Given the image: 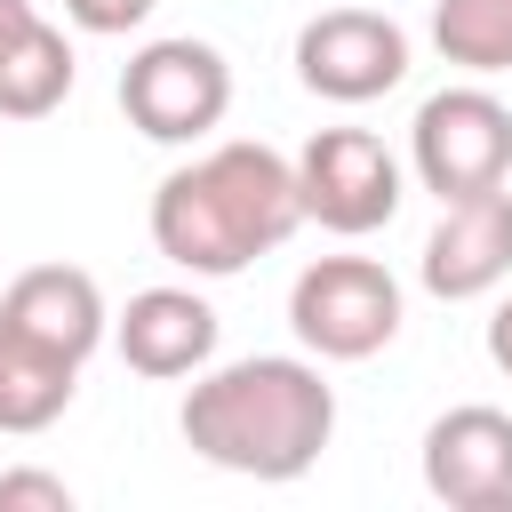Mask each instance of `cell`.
<instances>
[{
    "label": "cell",
    "mask_w": 512,
    "mask_h": 512,
    "mask_svg": "<svg viewBox=\"0 0 512 512\" xmlns=\"http://www.w3.org/2000/svg\"><path fill=\"white\" fill-rule=\"evenodd\" d=\"M176 432L200 464L240 480H304L336 440V384L296 352L208 360L176 408Z\"/></svg>",
    "instance_id": "6da1fadb"
},
{
    "label": "cell",
    "mask_w": 512,
    "mask_h": 512,
    "mask_svg": "<svg viewBox=\"0 0 512 512\" xmlns=\"http://www.w3.org/2000/svg\"><path fill=\"white\" fill-rule=\"evenodd\" d=\"M304 224L296 200V160H280L272 144H208L200 160L168 168L152 192V248L192 272V280H232L256 256H272L288 232Z\"/></svg>",
    "instance_id": "7a4b0ae2"
},
{
    "label": "cell",
    "mask_w": 512,
    "mask_h": 512,
    "mask_svg": "<svg viewBox=\"0 0 512 512\" xmlns=\"http://www.w3.org/2000/svg\"><path fill=\"white\" fill-rule=\"evenodd\" d=\"M120 112L152 144H200V136H216L224 112H232V64H224V48H208L192 32L144 40L120 64Z\"/></svg>",
    "instance_id": "3957f363"
},
{
    "label": "cell",
    "mask_w": 512,
    "mask_h": 512,
    "mask_svg": "<svg viewBox=\"0 0 512 512\" xmlns=\"http://www.w3.org/2000/svg\"><path fill=\"white\" fill-rule=\"evenodd\" d=\"M408 168L440 200L504 184L512 176V104L480 80H456V88L424 96L416 120H408Z\"/></svg>",
    "instance_id": "277c9868"
},
{
    "label": "cell",
    "mask_w": 512,
    "mask_h": 512,
    "mask_svg": "<svg viewBox=\"0 0 512 512\" xmlns=\"http://www.w3.org/2000/svg\"><path fill=\"white\" fill-rule=\"evenodd\" d=\"M288 328L312 360H376L400 336V280L376 256H320L288 288Z\"/></svg>",
    "instance_id": "5b68a950"
},
{
    "label": "cell",
    "mask_w": 512,
    "mask_h": 512,
    "mask_svg": "<svg viewBox=\"0 0 512 512\" xmlns=\"http://www.w3.org/2000/svg\"><path fill=\"white\" fill-rule=\"evenodd\" d=\"M296 200L312 224H328L336 240H360V232H384L408 200V168L392 160L384 136L368 128H320L304 152H296Z\"/></svg>",
    "instance_id": "8992f818"
},
{
    "label": "cell",
    "mask_w": 512,
    "mask_h": 512,
    "mask_svg": "<svg viewBox=\"0 0 512 512\" xmlns=\"http://www.w3.org/2000/svg\"><path fill=\"white\" fill-rule=\"evenodd\" d=\"M296 80L328 104H376L408 80V32L384 8H328L296 32Z\"/></svg>",
    "instance_id": "52a82bcc"
},
{
    "label": "cell",
    "mask_w": 512,
    "mask_h": 512,
    "mask_svg": "<svg viewBox=\"0 0 512 512\" xmlns=\"http://www.w3.org/2000/svg\"><path fill=\"white\" fill-rule=\"evenodd\" d=\"M424 488L448 512H512V416L464 400L424 432Z\"/></svg>",
    "instance_id": "ba28073f"
},
{
    "label": "cell",
    "mask_w": 512,
    "mask_h": 512,
    "mask_svg": "<svg viewBox=\"0 0 512 512\" xmlns=\"http://www.w3.org/2000/svg\"><path fill=\"white\" fill-rule=\"evenodd\" d=\"M424 288L464 304V296H488L512 280V184H488V192H464V200H440V224L424 240Z\"/></svg>",
    "instance_id": "9c48e42d"
},
{
    "label": "cell",
    "mask_w": 512,
    "mask_h": 512,
    "mask_svg": "<svg viewBox=\"0 0 512 512\" xmlns=\"http://www.w3.org/2000/svg\"><path fill=\"white\" fill-rule=\"evenodd\" d=\"M112 344L136 376L176 384V376H200L216 360V312L200 288H136L128 312L112 320Z\"/></svg>",
    "instance_id": "30bf717a"
},
{
    "label": "cell",
    "mask_w": 512,
    "mask_h": 512,
    "mask_svg": "<svg viewBox=\"0 0 512 512\" xmlns=\"http://www.w3.org/2000/svg\"><path fill=\"white\" fill-rule=\"evenodd\" d=\"M0 320H8L16 336H32V344L64 352V360H88V352L112 336L104 288H96V272H80V264H32V272H16L8 296H0Z\"/></svg>",
    "instance_id": "8fae6325"
},
{
    "label": "cell",
    "mask_w": 512,
    "mask_h": 512,
    "mask_svg": "<svg viewBox=\"0 0 512 512\" xmlns=\"http://www.w3.org/2000/svg\"><path fill=\"white\" fill-rule=\"evenodd\" d=\"M72 40L32 8L8 40H0V120H48L72 96Z\"/></svg>",
    "instance_id": "7c38bea8"
},
{
    "label": "cell",
    "mask_w": 512,
    "mask_h": 512,
    "mask_svg": "<svg viewBox=\"0 0 512 512\" xmlns=\"http://www.w3.org/2000/svg\"><path fill=\"white\" fill-rule=\"evenodd\" d=\"M72 392H80V360H64L0 320V432H16V440L48 432L72 408Z\"/></svg>",
    "instance_id": "4fadbf2b"
},
{
    "label": "cell",
    "mask_w": 512,
    "mask_h": 512,
    "mask_svg": "<svg viewBox=\"0 0 512 512\" xmlns=\"http://www.w3.org/2000/svg\"><path fill=\"white\" fill-rule=\"evenodd\" d=\"M432 40L456 72H512V0H432Z\"/></svg>",
    "instance_id": "5bb4252c"
},
{
    "label": "cell",
    "mask_w": 512,
    "mask_h": 512,
    "mask_svg": "<svg viewBox=\"0 0 512 512\" xmlns=\"http://www.w3.org/2000/svg\"><path fill=\"white\" fill-rule=\"evenodd\" d=\"M0 512H72V480L16 464V472H0Z\"/></svg>",
    "instance_id": "9a60e30c"
},
{
    "label": "cell",
    "mask_w": 512,
    "mask_h": 512,
    "mask_svg": "<svg viewBox=\"0 0 512 512\" xmlns=\"http://www.w3.org/2000/svg\"><path fill=\"white\" fill-rule=\"evenodd\" d=\"M152 8H160V0H64V16H72L80 32H136Z\"/></svg>",
    "instance_id": "2e32d148"
},
{
    "label": "cell",
    "mask_w": 512,
    "mask_h": 512,
    "mask_svg": "<svg viewBox=\"0 0 512 512\" xmlns=\"http://www.w3.org/2000/svg\"><path fill=\"white\" fill-rule=\"evenodd\" d=\"M488 360H496V368L512 376V296H504V304L488 312Z\"/></svg>",
    "instance_id": "e0dca14e"
},
{
    "label": "cell",
    "mask_w": 512,
    "mask_h": 512,
    "mask_svg": "<svg viewBox=\"0 0 512 512\" xmlns=\"http://www.w3.org/2000/svg\"><path fill=\"white\" fill-rule=\"evenodd\" d=\"M24 16H32V0H0V40H8V32L24 24Z\"/></svg>",
    "instance_id": "ac0fdd59"
}]
</instances>
